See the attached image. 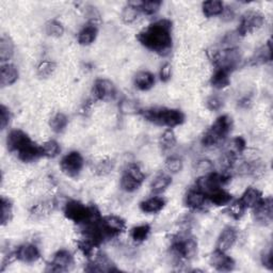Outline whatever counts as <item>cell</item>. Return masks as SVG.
<instances>
[{
	"instance_id": "46",
	"label": "cell",
	"mask_w": 273,
	"mask_h": 273,
	"mask_svg": "<svg viewBox=\"0 0 273 273\" xmlns=\"http://www.w3.org/2000/svg\"><path fill=\"white\" fill-rule=\"evenodd\" d=\"M124 172L129 174L130 176L133 177V179H135L136 181H139L141 183H143V181L145 179V174L143 173L141 168L136 165V163H130V165H128L126 167Z\"/></svg>"
},
{
	"instance_id": "28",
	"label": "cell",
	"mask_w": 273,
	"mask_h": 273,
	"mask_svg": "<svg viewBox=\"0 0 273 273\" xmlns=\"http://www.w3.org/2000/svg\"><path fill=\"white\" fill-rule=\"evenodd\" d=\"M272 60V44L271 41H268L267 44L259 48L251 59V64L259 65L270 62Z\"/></svg>"
},
{
	"instance_id": "37",
	"label": "cell",
	"mask_w": 273,
	"mask_h": 273,
	"mask_svg": "<svg viewBox=\"0 0 273 273\" xmlns=\"http://www.w3.org/2000/svg\"><path fill=\"white\" fill-rule=\"evenodd\" d=\"M177 143V139H176V135L175 132L169 128L167 130H165L160 136V146L162 148V151H170L172 149Z\"/></svg>"
},
{
	"instance_id": "40",
	"label": "cell",
	"mask_w": 273,
	"mask_h": 273,
	"mask_svg": "<svg viewBox=\"0 0 273 273\" xmlns=\"http://www.w3.org/2000/svg\"><path fill=\"white\" fill-rule=\"evenodd\" d=\"M13 218V205L9 199L2 198V225L6 226Z\"/></svg>"
},
{
	"instance_id": "47",
	"label": "cell",
	"mask_w": 273,
	"mask_h": 273,
	"mask_svg": "<svg viewBox=\"0 0 273 273\" xmlns=\"http://www.w3.org/2000/svg\"><path fill=\"white\" fill-rule=\"evenodd\" d=\"M114 168V162L110 159H105V160H102L101 162L98 163L96 166V173L101 176H104V175H107L110 173Z\"/></svg>"
},
{
	"instance_id": "25",
	"label": "cell",
	"mask_w": 273,
	"mask_h": 273,
	"mask_svg": "<svg viewBox=\"0 0 273 273\" xmlns=\"http://www.w3.org/2000/svg\"><path fill=\"white\" fill-rule=\"evenodd\" d=\"M229 72L223 70V68H216L213 75L210 78V85L212 88L222 90L229 86L230 77Z\"/></svg>"
},
{
	"instance_id": "6",
	"label": "cell",
	"mask_w": 273,
	"mask_h": 273,
	"mask_svg": "<svg viewBox=\"0 0 273 273\" xmlns=\"http://www.w3.org/2000/svg\"><path fill=\"white\" fill-rule=\"evenodd\" d=\"M230 181V176L227 173H215L211 172L207 175L199 176L197 180V189L205 194L208 196L213 191L222 188L226 183Z\"/></svg>"
},
{
	"instance_id": "31",
	"label": "cell",
	"mask_w": 273,
	"mask_h": 273,
	"mask_svg": "<svg viewBox=\"0 0 273 273\" xmlns=\"http://www.w3.org/2000/svg\"><path fill=\"white\" fill-rule=\"evenodd\" d=\"M140 3H128L122 11V21L125 24H132L140 14Z\"/></svg>"
},
{
	"instance_id": "19",
	"label": "cell",
	"mask_w": 273,
	"mask_h": 273,
	"mask_svg": "<svg viewBox=\"0 0 273 273\" xmlns=\"http://www.w3.org/2000/svg\"><path fill=\"white\" fill-rule=\"evenodd\" d=\"M207 202V197L199 189H191L185 197L186 206L191 210H200L205 207Z\"/></svg>"
},
{
	"instance_id": "30",
	"label": "cell",
	"mask_w": 273,
	"mask_h": 273,
	"mask_svg": "<svg viewBox=\"0 0 273 273\" xmlns=\"http://www.w3.org/2000/svg\"><path fill=\"white\" fill-rule=\"evenodd\" d=\"M14 54V43L10 36L3 34L0 40V60L8 62Z\"/></svg>"
},
{
	"instance_id": "7",
	"label": "cell",
	"mask_w": 273,
	"mask_h": 273,
	"mask_svg": "<svg viewBox=\"0 0 273 273\" xmlns=\"http://www.w3.org/2000/svg\"><path fill=\"white\" fill-rule=\"evenodd\" d=\"M264 24H265L264 14L257 11H250L242 15L236 32L239 36H245L252 33L253 31L262 28Z\"/></svg>"
},
{
	"instance_id": "51",
	"label": "cell",
	"mask_w": 273,
	"mask_h": 273,
	"mask_svg": "<svg viewBox=\"0 0 273 273\" xmlns=\"http://www.w3.org/2000/svg\"><path fill=\"white\" fill-rule=\"evenodd\" d=\"M171 75H172V66L170 63H165L161 68H160V72H159V77L160 79L163 81V83H167L171 79Z\"/></svg>"
},
{
	"instance_id": "38",
	"label": "cell",
	"mask_w": 273,
	"mask_h": 273,
	"mask_svg": "<svg viewBox=\"0 0 273 273\" xmlns=\"http://www.w3.org/2000/svg\"><path fill=\"white\" fill-rule=\"evenodd\" d=\"M245 210H247V208L243 206V204L240 202V200L230 202L227 205V212L235 220H240L243 217Z\"/></svg>"
},
{
	"instance_id": "50",
	"label": "cell",
	"mask_w": 273,
	"mask_h": 273,
	"mask_svg": "<svg viewBox=\"0 0 273 273\" xmlns=\"http://www.w3.org/2000/svg\"><path fill=\"white\" fill-rule=\"evenodd\" d=\"M206 107L210 111H218L223 107V101L218 96H210L206 101Z\"/></svg>"
},
{
	"instance_id": "33",
	"label": "cell",
	"mask_w": 273,
	"mask_h": 273,
	"mask_svg": "<svg viewBox=\"0 0 273 273\" xmlns=\"http://www.w3.org/2000/svg\"><path fill=\"white\" fill-rule=\"evenodd\" d=\"M121 188L123 191H125V192H128V193H131V192H134V191L138 190L142 183L136 181L135 179H133L132 176H130L129 174L127 173H123L122 177H121Z\"/></svg>"
},
{
	"instance_id": "9",
	"label": "cell",
	"mask_w": 273,
	"mask_h": 273,
	"mask_svg": "<svg viewBox=\"0 0 273 273\" xmlns=\"http://www.w3.org/2000/svg\"><path fill=\"white\" fill-rule=\"evenodd\" d=\"M101 227L106 239H110L126 229V222L118 216H107L101 219Z\"/></svg>"
},
{
	"instance_id": "18",
	"label": "cell",
	"mask_w": 273,
	"mask_h": 273,
	"mask_svg": "<svg viewBox=\"0 0 273 273\" xmlns=\"http://www.w3.org/2000/svg\"><path fill=\"white\" fill-rule=\"evenodd\" d=\"M85 270L89 272H111L118 271V268L107 255L100 254L88 264V267Z\"/></svg>"
},
{
	"instance_id": "36",
	"label": "cell",
	"mask_w": 273,
	"mask_h": 273,
	"mask_svg": "<svg viewBox=\"0 0 273 273\" xmlns=\"http://www.w3.org/2000/svg\"><path fill=\"white\" fill-rule=\"evenodd\" d=\"M41 149H42V156L46 158H56L61 153L60 144L54 140L46 141L43 145H41Z\"/></svg>"
},
{
	"instance_id": "53",
	"label": "cell",
	"mask_w": 273,
	"mask_h": 273,
	"mask_svg": "<svg viewBox=\"0 0 273 273\" xmlns=\"http://www.w3.org/2000/svg\"><path fill=\"white\" fill-rule=\"evenodd\" d=\"M222 16V20L224 22H230V21H233L234 17H235V11L233 8H229V7H226L224 8L223 10V13L221 14Z\"/></svg>"
},
{
	"instance_id": "42",
	"label": "cell",
	"mask_w": 273,
	"mask_h": 273,
	"mask_svg": "<svg viewBox=\"0 0 273 273\" xmlns=\"http://www.w3.org/2000/svg\"><path fill=\"white\" fill-rule=\"evenodd\" d=\"M52 208H53V203L52 202H47V203L36 205L35 207H33L31 209L30 213L34 218H43L44 216H46L50 211H52Z\"/></svg>"
},
{
	"instance_id": "13",
	"label": "cell",
	"mask_w": 273,
	"mask_h": 273,
	"mask_svg": "<svg viewBox=\"0 0 273 273\" xmlns=\"http://www.w3.org/2000/svg\"><path fill=\"white\" fill-rule=\"evenodd\" d=\"M74 265V257L67 250H60L53 255L52 261L48 264L47 271L61 272L66 271Z\"/></svg>"
},
{
	"instance_id": "2",
	"label": "cell",
	"mask_w": 273,
	"mask_h": 273,
	"mask_svg": "<svg viewBox=\"0 0 273 273\" xmlns=\"http://www.w3.org/2000/svg\"><path fill=\"white\" fill-rule=\"evenodd\" d=\"M140 112L146 121L169 128L180 126L185 122V114L179 109L149 108Z\"/></svg>"
},
{
	"instance_id": "4",
	"label": "cell",
	"mask_w": 273,
	"mask_h": 273,
	"mask_svg": "<svg viewBox=\"0 0 273 273\" xmlns=\"http://www.w3.org/2000/svg\"><path fill=\"white\" fill-rule=\"evenodd\" d=\"M233 129V120L227 114L218 118L210 128L202 136V145L205 147H213L221 144Z\"/></svg>"
},
{
	"instance_id": "49",
	"label": "cell",
	"mask_w": 273,
	"mask_h": 273,
	"mask_svg": "<svg viewBox=\"0 0 273 273\" xmlns=\"http://www.w3.org/2000/svg\"><path fill=\"white\" fill-rule=\"evenodd\" d=\"M11 111L8 107L5 105L0 106V128L2 130H5L11 122Z\"/></svg>"
},
{
	"instance_id": "43",
	"label": "cell",
	"mask_w": 273,
	"mask_h": 273,
	"mask_svg": "<svg viewBox=\"0 0 273 273\" xmlns=\"http://www.w3.org/2000/svg\"><path fill=\"white\" fill-rule=\"evenodd\" d=\"M183 160L177 156H171L166 160V169L173 174L179 173L183 170Z\"/></svg>"
},
{
	"instance_id": "1",
	"label": "cell",
	"mask_w": 273,
	"mask_h": 273,
	"mask_svg": "<svg viewBox=\"0 0 273 273\" xmlns=\"http://www.w3.org/2000/svg\"><path fill=\"white\" fill-rule=\"evenodd\" d=\"M140 44L159 56L166 57L171 52L173 46L172 22L169 20H159L136 35Z\"/></svg>"
},
{
	"instance_id": "16",
	"label": "cell",
	"mask_w": 273,
	"mask_h": 273,
	"mask_svg": "<svg viewBox=\"0 0 273 273\" xmlns=\"http://www.w3.org/2000/svg\"><path fill=\"white\" fill-rule=\"evenodd\" d=\"M210 265L218 271H231L235 268V261L225 252L216 250L210 256Z\"/></svg>"
},
{
	"instance_id": "8",
	"label": "cell",
	"mask_w": 273,
	"mask_h": 273,
	"mask_svg": "<svg viewBox=\"0 0 273 273\" xmlns=\"http://www.w3.org/2000/svg\"><path fill=\"white\" fill-rule=\"evenodd\" d=\"M85 165V160L83 155L79 152L74 151L66 154L60 161V168L63 174L68 177H77Z\"/></svg>"
},
{
	"instance_id": "39",
	"label": "cell",
	"mask_w": 273,
	"mask_h": 273,
	"mask_svg": "<svg viewBox=\"0 0 273 273\" xmlns=\"http://www.w3.org/2000/svg\"><path fill=\"white\" fill-rule=\"evenodd\" d=\"M45 32L51 37H60L64 33V27L60 22L52 20L46 23Z\"/></svg>"
},
{
	"instance_id": "11",
	"label": "cell",
	"mask_w": 273,
	"mask_h": 273,
	"mask_svg": "<svg viewBox=\"0 0 273 273\" xmlns=\"http://www.w3.org/2000/svg\"><path fill=\"white\" fill-rule=\"evenodd\" d=\"M253 217L256 223L267 226L273 219V202L271 198L263 199L255 208H253Z\"/></svg>"
},
{
	"instance_id": "14",
	"label": "cell",
	"mask_w": 273,
	"mask_h": 273,
	"mask_svg": "<svg viewBox=\"0 0 273 273\" xmlns=\"http://www.w3.org/2000/svg\"><path fill=\"white\" fill-rule=\"evenodd\" d=\"M266 170V163L255 157L247 162H243L238 168V173L244 176H251L253 179H261L265 175Z\"/></svg>"
},
{
	"instance_id": "15",
	"label": "cell",
	"mask_w": 273,
	"mask_h": 273,
	"mask_svg": "<svg viewBox=\"0 0 273 273\" xmlns=\"http://www.w3.org/2000/svg\"><path fill=\"white\" fill-rule=\"evenodd\" d=\"M14 253L16 259L25 264H33L37 262L41 257L38 248L32 243H25L20 245Z\"/></svg>"
},
{
	"instance_id": "32",
	"label": "cell",
	"mask_w": 273,
	"mask_h": 273,
	"mask_svg": "<svg viewBox=\"0 0 273 273\" xmlns=\"http://www.w3.org/2000/svg\"><path fill=\"white\" fill-rule=\"evenodd\" d=\"M151 230L152 228L148 224H140L132 227L129 231V235L134 242L140 243L148 238L149 234H151Z\"/></svg>"
},
{
	"instance_id": "34",
	"label": "cell",
	"mask_w": 273,
	"mask_h": 273,
	"mask_svg": "<svg viewBox=\"0 0 273 273\" xmlns=\"http://www.w3.org/2000/svg\"><path fill=\"white\" fill-rule=\"evenodd\" d=\"M245 149H247V142H245L242 136H236V138L230 141L225 152H228L231 155L239 158L245 152Z\"/></svg>"
},
{
	"instance_id": "24",
	"label": "cell",
	"mask_w": 273,
	"mask_h": 273,
	"mask_svg": "<svg viewBox=\"0 0 273 273\" xmlns=\"http://www.w3.org/2000/svg\"><path fill=\"white\" fill-rule=\"evenodd\" d=\"M155 76L154 74L146 72V71H142L136 73L133 79V84L134 87L140 90V91H148L149 89H152L155 85Z\"/></svg>"
},
{
	"instance_id": "5",
	"label": "cell",
	"mask_w": 273,
	"mask_h": 273,
	"mask_svg": "<svg viewBox=\"0 0 273 273\" xmlns=\"http://www.w3.org/2000/svg\"><path fill=\"white\" fill-rule=\"evenodd\" d=\"M172 252L181 261H189L198 253V241L189 234L176 235L172 239Z\"/></svg>"
},
{
	"instance_id": "29",
	"label": "cell",
	"mask_w": 273,
	"mask_h": 273,
	"mask_svg": "<svg viewBox=\"0 0 273 273\" xmlns=\"http://www.w3.org/2000/svg\"><path fill=\"white\" fill-rule=\"evenodd\" d=\"M207 201L213 204L215 206H227V205L233 201V197H231V194L228 193L227 191L220 188L208 194Z\"/></svg>"
},
{
	"instance_id": "44",
	"label": "cell",
	"mask_w": 273,
	"mask_h": 273,
	"mask_svg": "<svg viewBox=\"0 0 273 273\" xmlns=\"http://www.w3.org/2000/svg\"><path fill=\"white\" fill-rule=\"evenodd\" d=\"M213 169H215L213 163L208 159L199 160L197 163V166H196V171L200 176L207 175V174L213 172Z\"/></svg>"
},
{
	"instance_id": "48",
	"label": "cell",
	"mask_w": 273,
	"mask_h": 273,
	"mask_svg": "<svg viewBox=\"0 0 273 273\" xmlns=\"http://www.w3.org/2000/svg\"><path fill=\"white\" fill-rule=\"evenodd\" d=\"M120 109H121V111L125 114H131V113H135V112L140 111L138 104L131 100L122 101L120 105Z\"/></svg>"
},
{
	"instance_id": "26",
	"label": "cell",
	"mask_w": 273,
	"mask_h": 273,
	"mask_svg": "<svg viewBox=\"0 0 273 273\" xmlns=\"http://www.w3.org/2000/svg\"><path fill=\"white\" fill-rule=\"evenodd\" d=\"M224 5L220 0H209V2H205L202 4V11L203 14L210 18L215 16H219L223 13Z\"/></svg>"
},
{
	"instance_id": "20",
	"label": "cell",
	"mask_w": 273,
	"mask_h": 273,
	"mask_svg": "<svg viewBox=\"0 0 273 273\" xmlns=\"http://www.w3.org/2000/svg\"><path fill=\"white\" fill-rule=\"evenodd\" d=\"M18 70L14 64L6 63L0 68V85L3 88L14 85L18 79Z\"/></svg>"
},
{
	"instance_id": "41",
	"label": "cell",
	"mask_w": 273,
	"mask_h": 273,
	"mask_svg": "<svg viewBox=\"0 0 273 273\" xmlns=\"http://www.w3.org/2000/svg\"><path fill=\"white\" fill-rule=\"evenodd\" d=\"M162 6L161 2L158 0H149V2H141L140 3V12L145 15H154L160 10Z\"/></svg>"
},
{
	"instance_id": "10",
	"label": "cell",
	"mask_w": 273,
	"mask_h": 273,
	"mask_svg": "<svg viewBox=\"0 0 273 273\" xmlns=\"http://www.w3.org/2000/svg\"><path fill=\"white\" fill-rule=\"evenodd\" d=\"M93 96L96 101H112L116 96L115 86L108 79H98L93 87Z\"/></svg>"
},
{
	"instance_id": "27",
	"label": "cell",
	"mask_w": 273,
	"mask_h": 273,
	"mask_svg": "<svg viewBox=\"0 0 273 273\" xmlns=\"http://www.w3.org/2000/svg\"><path fill=\"white\" fill-rule=\"evenodd\" d=\"M171 184H172V177L169 174L160 173L151 183V191L155 194H160L162 192H165Z\"/></svg>"
},
{
	"instance_id": "3",
	"label": "cell",
	"mask_w": 273,
	"mask_h": 273,
	"mask_svg": "<svg viewBox=\"0 0 273 273\" xmlns=\"http://www.w3.org/2000/svg\"><path fill=\"white\" fill-rule=\"evenodd\" d=\"M64 216L77 225L85 226L101 219V215L95 206H88L79 201H70L64 206Z\"/></svg>"
},
{
	"instance_id": "17",
	"label": "cell",
	"mask_w": 273,
	"mask_h": 273,
	"mask_svg": "<svg viewBox=\"0 0 273 273\" xmlns=\"http://www.w3.org/2000/svg\"><path fill=\"white\" fill-rule=\"evenodd\" d=\"M236 241H237V230L234 227L227 226L222 230V233L220 234L219 238H218L216 250L226 253L234 247Z\"/></svg>"
},
{
	"instance_id": "21",
	"label": "cell",
	"mask_w": 273,
	"mask_h": 273,
	"mask_svg": "<svg viewBox=\"0 0 273 273\" xmlns=\"http://www.w3.org/2000/svg\"><path fill=\"white\" fill-rule=\"evenodd\" d=\"M98 34H99V29L96 25L93 23H89L79 31L77 37L78 43L83 46H89L92 43H94V41L98 37Z\"/></svg>"
},
{
	"instance_id": "45",
	"label": "cell",
	"mask_w": 273,
	"mask_h": 273,
	"mask_svg": "<svg viewBox=\"0 0 273 273\" xmlns=\"http://www.w3.org/2000/svg\"><path fill=\"white\" fill-rule=\"evenodd\" d=\"M54 68H56V65H54L53 62L51 61H43V62H41L37 66V75L40 77H49L53 71H54Z\"/></svg>"
},
{
	"instance_id": "22",
	"label": "cell",
	"mask_w": 273,
	"mask_h": 273,
	"mask_svg": "<svg viewBox=\"0 0 273 273\" xmlns=\"http://www.w3.org/2000/svg\"><path fill=\"white\" fill-rule=\"evenodd\" d=\"M263 199L264 198L261 191L254 187H250L244 191V193L242 194L240 199V202L243 204V206L247 209H253L262 202Z\"/></svg>"
},
{
	"instance_id": "52",
	"label": "cell",
	"mask_w": 273,
	"mask_h": 273,
	"mask_svg": "<svg viewBox=\"0 0 273 273\" xmlns=\"http://www.w3.org/2000/svg\"><path fill=\"white\" fill-rule=\"evenodd\" d=\"M262 264L268 270H272L273 269V265H272V251L271 250H269L268 252L263 253V255H262Z\"/></svg>"
},
{
	"instance_id": "23",
	"label": "cell",
	"mask_w": 273,
	"mask_h": 273,
	"mask_svg": "<svg viewBox=\"0 0 273 273\" xmlns=\"http://www.w3.org/2000/svg\"><path fill=\"white\" fill-rule=\"evenodd\" d=\"M166 203L162 197H152L140 203V209L145 213H157L165 208Z\"/></svg>"
},
{
	"instance_id": "35",
	"label": "cell",
	"mask_w": 273,
	"mask_h": 273,
	"mask_svg": "<svg viewBox=\"0 0 273 273\" xmlns=\"http://www.w3.org/2000/svg\"><path fill=\"white\" fill-rule=\"evenodd\" d=\"M68 124V119L64 113H56L51 119L49 122V125L50 128L53 132L56 133H61L65 130L66 126Z\"/></svg>"
},
{
	"instance_id": "12",
	"label": "cell",
	"mask_w": 273,
	"mask_h": 273,
	"mask_svg": "<svg viewBox=\"0 0 273 273\" xmlns=\"http://www.w3.org/2000/svg\"><path fill=\"white\" fill-rule=\"evenodd\" d=\"M32 143L33 141L30 139V136L21 129L11 130L7 138L8 148L11 152L16 154Z\"/></svg>"
}]
</instances>
